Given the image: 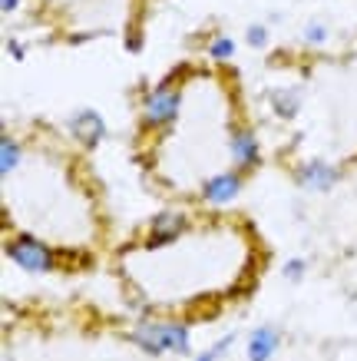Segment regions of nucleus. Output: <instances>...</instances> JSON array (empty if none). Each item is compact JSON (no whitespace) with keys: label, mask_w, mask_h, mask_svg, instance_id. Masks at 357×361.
<instances>
[{"label":"nucleus","mask_w":357,"mask_h":361,"mask_svg":"<svg viewBox=\"0 0 357 361\" xmlns=\"http://www.w3.org/2000/svg\"><path fill=\"white\" fill-rule=\"evenodd\" d=\"M275 106H278L282 116H294L301 110V93L298 90H282V93H275Z\"/></svg>","instance_id":"obj_3"},{"label":"nucleus","mask_w":357,"mask_h":361,"mask_svg":"<svg viewBox=\"0 0 357 361\" xmlns=\"http://www.w3.org/2000/svg\"><path fill=\"white\" fill-rule=\"evenodd\" d=\"M265 40H268L265 27H251V30H249V44L251 47H265Z\"/></svg>","instance_id":"obj_5"},{"label":"nucleus","mask_w":357,"mask_h":361,"mask_svg":"<svg viewBox=\"0 0 357 361\" xmlns=\"http://www.w3.org/2000/svg\"><path fill=\"white\" fill-rule=\"evenodd\" d=\"M265 269L268 245L251 219L206 206L165 209L113 252L123 298L159 329L215 322L255 295Z\"/></svg>","instance_id":"obj_1"},{"label":"nucleus","mask_w":357,"mask_h":361,"mask_svg":"<svg viewBox=\"0 0 357 361\" xmlns=\"http://www.w3.org/2000/svg\"><path fill=\"white\" fill-rule=\"evenodd\" d=\"M232 54H235V44H232V37H215V40L208 44V56H215V60H228Z\"/></svg>","instance_id":"obj_4"},{"label":"nucleus","mask_w":357,"mask_h":361,"mask_svg":"<svg viewBox=\"0 0 357 361\" xmlns=\"http://www.w3.org/2000/svg\"><path fill=\"white\" fill-rule=\"evenodd\" d=\"M325 37H327V30H325V27H318V23H314L311 30H308V40H311V44H321Z\"/></svg>","instance_id":"obj_6"},{"label":"nucleus","mask_w":357,"mask_h":361,"mask_svg":"<svg viewBox=\"0 0 357 361\" xmlns=\"http://www.w3.org/2000/svg\"><path fill=\"white\" fill-rule=\"evenodd\" d=\"M4 11H13V0H4Z\"/></svg>","instance_id":"obj_7"},{"label":"nucleus","mask_w":357,"mask_h":361,"mask_svg":"<svg viewBox=\"0 0 357 361\" xmlns=\"http://www.w3.org/2000/svg\"><path fill=\"white\" fill-rule=\"evenodd\" d=\"M4 252L23 272H89L109 239L106 202L87 159L54 136L0 140Z\"/></svg>","instance_id":"obj_2"}]
</instances>
